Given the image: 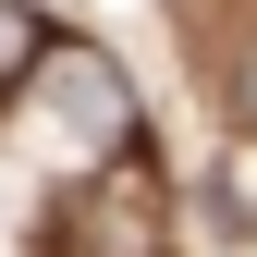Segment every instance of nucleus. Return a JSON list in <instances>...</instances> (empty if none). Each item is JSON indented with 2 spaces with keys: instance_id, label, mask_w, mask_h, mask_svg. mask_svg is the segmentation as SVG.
Segmentation results:
<instances>
[{
  "instance_id": "f257e3e1",
  "label": "nucleus",
  "mask_w": 257,
  "mask_h": 257,
  "mask_svg": "<svg viewBox=\"0 0 257 257\" xmlns=\"http://www.w3.org/2000/svg\"><path fill=\"white\" fill-rule=\"evenodd\" d=\"M13 147L61 159V172H98V159H122V147H135V86H122L98 49H37L25 110H13Z\"/></svg>"
},
{
  "instance_id": "f03ea898",
  "label": "nucleus",
  "mask_w": 257,
  "mask_h": 257,
  "mask_svg": "<svg viewBox=\"0 0 257 257\" xmlns=\"http://www.w3.org/2000/svg\"><path fill=\"white\" fill-rule=\"evenodd\" d=\"M61 257H172V220H159V184L135 172V147L98 159L61 208Z\"/></svg>"
},
{
  "instance_id": "7ed1b4c3",
  "label": "nucleus",
  "mask_w": 257,
  "mask_h": 257,
  "mask_svg": "<svg viewBox=\"0 0 257 257\" xmlns=\"http://www.w3.org/2000/svg\"><path fill=\"white\" fill-rule=\"evenodd\" d=\"M37 49H49V25L25 13V0H0V86H25V74H37Z\"/></svg>"
},
{
  "instance_id": "20e7f679",
  "label": "nucleus",
  "mask_w": 257,
  "mask_h": 257,
  "mask_svg": "<svg viewBox=\"0 0 257 257\" xmlns=\"http://www.w3.org/2000/svg\"><path fill=\"white\" fill-rule=\"evenodd\" d=\"M233 110H245V122H257V49H245V74H233Z\"/></svg>"
}]
</instances>
